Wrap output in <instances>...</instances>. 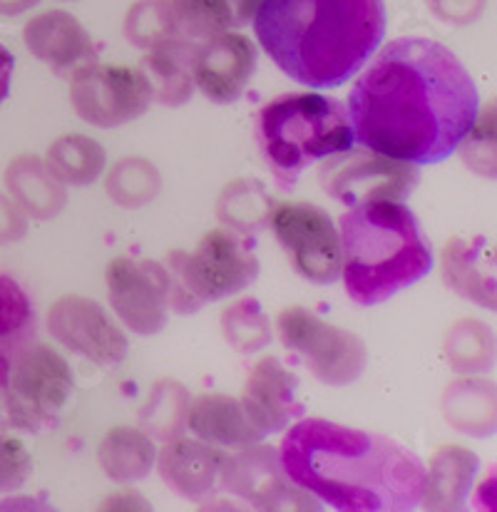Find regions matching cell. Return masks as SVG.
<instances>
[{"label":"cell","instance_id":"74e56055","mask_svg":"<svg viewBox=\"0 0 497 512\" xmlns=\"http://www.w3.org/2000/svg\"><path fill=\"white\" fill-rule=\"evenodd\" d=\"M261 0H227L229 13H232V25L239 28V25L247 23L249 18H254L256 8H259Z\"/></svg>","mask_w":497,"mask_h":512},{"label":"cell","instance_id":"f546056e","mask_svg":"<svg viewBox=\"0 0 497 512\" xmlns=\"http://www.w3.org/2000/svg\"><path fill=\"white\" fill-rule=\"evenodd\" d=\"M189 393L177 381H157L152 388L147 406L140 411V426L157 440L179 438L187 428Z\"/></svg>","mask_w":497,"mask_h":512},{"label":"cell","instance_id":"e0dca14e","mask_svg":"<svg viewBox=\"0 0 497 512\" xmlns=\"http://www.w3.org/2000/svg\"><path fill=\"white\" fill-rule=\"evenodd\" d=\"M23 40L25 48L60 78H73L78 70L97 63V45L68 10H45L30 18L23 28Z\"/></svg>","mask_w":497,"mask_h":512},{"label":"cell","instance_id":"e575fe53","mask_svg":"<svg viewBox=\"0 0 497 512\" xmlns=\"http://www.w3.org/2000/svg\"><path fill=\"white\" fill-rule=\"evenodd\" d=\"M493 115H495V110H493V105H490L488 110L483 112V117H480V120H475L473 130H470L468 135H465V140L458 145V150L463 147V160L468 162V167H473V170L480 174H488V177H495V147H493L495 140L485 145L483 132H485V125H488V120Z\"/></svg>","mask_w":497,"mask_h":512},{"label":"cell","instance_id":"603a6c76","mask_svg":"<svg viewBox=\"0 0 497 512\" xmlns=\"http://www.w3.org/2000/svg\"><path fill=\"white\" fill-rule=\"evenodd\" d=\"M478 455L460 445H443L430 458L425 473L423 503L425 510H463L468 503L470 485L478 473Z\"/></svg>","mask_w":497,"mask_h":512},{"label":"cell","instance_id":"484cf974","mask_svg":"<svg viewBox=\"0 0 497 512\" xmlns=\"http://www.w3.org/2000/svg\"><path fill=\"white\" fill-rule=\"evenodd\" d=\"M197 45H160L147 50L140 70L152 90V100L160 105L179 107L194 95L192 55Z\"/></svg>","mask_w":497,"mask_h":512},{"label":"cell","instance_id":"7c38bea8","mask_svg":"<svg viewBox=\"0 0 497 512\" xmlns=\"http://www.w3.org/2000/svg\"><path fill=\"white\" fill-rule=\"evenodd\" d=\"M75 112L95 127H120L145 115L152 90L142 70L92 63L70 78Z\"/></svg>","mask_w":497,"mask_h":512},{"label":"cell","instance_id":"30bf717a","mask_svg":"<svg viewBox=\"0 0 497 512\" xmlns=\"http://www.w3.org/2000/svg\"><path fill=\"white\" fill-rule=\"evenodd\" d=\"M319 182L329 197L353 207L373 199L403 202L420 182V172L411 162L393 160L366 147H348L326 157Z\"/></svg>","mask_w":497,"mask_h":512},{"label":"cell","instance_id":"8d00e7d4","mask_svg":"<svg viewBox=\"0 0 497 512\" xmlns=\"http://www.w3.org/2000/svg\"><path fill=\"white\" fill-rule=\"evenodd\" d=\"M28 234V219L15 199L0 192V244H13Z\"/></svg>","mask_w":497,"mask_h":512},{"label":"cell","instance_id":"d4e9b609","mask_svg":"<svg viewBox=\"0 0 497 512\" xmlns=\"http://www.w3.org/2000/svg\"><path fill=\"white\" fill-rule=\"evenodd\" d=\"M155 438L142 428H112L97 448V463L112 483H137L155 468Z\"/></svg>","mask_w":497,"mask_h":512},{"label":"cell","instance_id":"44dd1931","mask_svg":"<svg viewBox=\"0 0 497 512\" xmlns=\"http://www.w3.org/2000/svg\"><path fill=\"white\" fill-rule=\"evenodd\" d=\"M443 279L455 294L483 309H495L493 249L483 237L450 239L443 249Z\"/></svg>","mask_w":497,"mask_h":512},{"label":"cell","instance_id":"5b68a950","mask_svg":"<svg viewBox=\"0 0 497 512\" xmlns=\"http://www.w3.org/2000/svg\"><path fill=\"white\" fill-rule=\"evenodd\" d=\"M254 137L276 184L289 192L311 165L353 147L346 107L319 92H289L266 102Z\"/></svg>","mask_w":497,"mask_h":512},{"label":"cell","instance_id":"5bb4252c","mask_svg":"<svg viewBox=\"0 0 497 512\" xmlns=\"http://www.w3.org/2000/svg\"><path fill=\"white\" fill-rule=\"evenodd\" d=\"M219 488L247 500L256 510H319L314 495L294 483L281 465L279 450L271 445H247L242 453L227 455Z\"/></svg>","mask_w":497,"mask_h":512},{"label":"cell","instance_id":"6da1fadb","mask_svg":"<svg viewBox=\"0 0 497 512\" xmlns=\"http://www.w3.org/2000/svg\"><path fill=\"white\" fill-rule=\"evenodd\" d=\"M478 87L445 45L398 38L348 95L353 142L411 165L448 160L478 120Z\"/></svg>","mask_w":497,"mask_h":512},{"label":"cell","instance_id":"8fae6325","mask_svg":"<svg viewBox=\"0 0 497 512\" xmlns=\"http://www.w3.org/2000/svg\"><path fill=\"white\" fill-rule=\"evenodd\" d=\"M269 224L306 281L329 286L341 276V237L326 209L309 202H284L271 209Z\"/></svg>","mask_w":497,"mask_h":512},{"label":"cell","instance_id":"d590c367","mask_svg":"<svg viewBox=\"0 0 497 512\" xmlns=\"http://www.w3.org/2000/svg\"><path fill=\"white\" fill-rule=\"evenodd\" d=\"M428 8L445 23L470 25L483 15L485 0H428Z\"/></svg>","mask_w":497,"mask_h":512},{"label":"cell","instance_id":"8992f818","mask_svg":"<svg viewBox=\"0 0 497 512\" xmlns=\"http://www.w3.org/2000/svg\"><path fill=\"white\" fill-rule=\"evenodd\" d=\"M169 309L194 314L209 301H222L247 289L259 276V259L247 237L232 229L204 234L194 252L167 254Z\"/></svg>","mask_w":497,"mask_h":512},{"label":"cell","instance_id":"9c48e42d","mask_svg":"<svg viewBox=\"0 0 497 512\" xmlns=\"http://www.w3.org/2000/svg\"><path fill=\"white\" fill-rule=\"evenodd\" d=\"M234 28L227 0H137L122 33L142 50L160 45H199Z\"/></svg>","mask_w":497,"mask_h":512},{"label":"cell","instance_id":"ffe728a7","mask_svg":"<svg viewBox=\"0 0 497 512\" xmlns=\"http://www.w3.org/2000/svg\"><path fill=\"white\" fill-rule=\"evenodd\" d=\"M187 428L199 440H207L217 448H247L266 438L249 421L242 401L224 393H204L194 398L187 408Z\"/></svg>","mask_w":497,"mask_h":512},{"label":"cell","instance_id":"cb8c5ba5","mask_svg":"<svg viewBox=\"0 0 497 512\" xmlns=\"http://www.w3.org/2000/svg\"><path fill=\"white\" fill-rule=\"evenodd\" d=\"M38 334L33 296L8 271H0V386L8 381L15 356Z\"/></svg>","mask_w":497,"mask_h":512},{"label":"cell","instance_id":"4dcf8cb0","mask_svg":"<svg viewBox=\"0 0 497 512\" xmlns=\"http://www.w3.org/2000/svg\"><path fill=\"white\" fill-rule=\"evenodd\" d=\"M160 187V172L145 157H125L117 165H112L105 179V189L110 199L125 209H137L150 204L160 194Z\"/></svg>","mask_w":497,"mask_h":512},{"label":"cell","instance_id":"ac0fdd59","mask_svg":"<svg viewBox=\"0 0 497 512\" xmlns=\"http://www.w3.org/2000/svg\"><path fill=\"white\" fill-rule=\"evenodd\" d=\"M299 378L279 358H261L249 371L242 393V406L249 421L264 435L279 433L294 418L304 416V406L296 401Z\"/></svg>","mask_w":497,"mask_h":512},{"label":"cell","instance_id":"3957f363","mask_svg":"<svg viewBox=\"0 0 497 512\" xmlns=\"http://www.w3.org/2000/svg\"><path fill=\"white\" fill-rule=\"evenodd\" d=\"M254 33L281 73L299 85L341 87L386 35L383 0H261Z\"/></svg>","mask_w":497,"mask_h":512},{"label":"cell","instance_id":"1f68e13d","mask_svg":"<svg viewBox=\"0 0 497 512\" xmlns=\"http://www.w3.org/2000/svg\"><path fill=\"white\" fill-rule=\"evenodd\" d=\"M445 353L455 371L478 373L488 371L495 361V336L483 321H460L445 339Z\"/></svg>","mask_w":497,"mask_h":512},{"label":"cell","instance_id":"ab89813d","mask_svg":"<svg viewBox=\"0 0 497 512\" xmlns=\"http://www.w3.org/2000/svg\"><path fill=\"white\" fill-rule=\"evenodd\" d=\"M40 0H0V15H8V18H13V15H20L25 13V10H30L33 5H38Z\"/></svg>","mask_w":497,"mask_h":512},{"label":"cell","instance_id":"83f0119b","mask_svg":"<svg viewBox=\"0 0 497 512\" xmlns=\"http://www.w3.org/2000/svg\"><path fill=\"white\" fill-rule=\"evenodd\" d=\"M271 209H274V204H271L269 192L254 177L234 179L217 199L219 222L247 239L259 234L269 224Z\"/></svg>","mask_w":497,"mask_h":512},{"label":"cell","instance_id":"2e32d148","mask_svg":"<svg viewBox=\"0 0 497 512\" xmlns=\"http://www.w3.org/2000/svg\"><path fill=\"white\" fill-rule=\"evenodd\" d=\"M256 63L259 53L249 38L222 30L194 48V87H199L202 95L217 105H232L247 92L256 73Z\"/></svg>","mask_w":497,"mask_h":512},{"label":"cell","instance_id":"52a82bcc","mask_svg":"<svg viewBox=\"0 0 497 512\" xmlns=\"http://www.w3.org/2000/svg\"><path fill=\"white\" fill-rule=\"evenodd\" d=\"M73 391L68 361L45 343H28L15 356L8 381L0 386V430L43 433L58 428Z\"/></svg>","mask_w":497,"mask_h":512},{"label":"cell","instance_id":"ba28073f","mask_svg":"<svg viewBox=\"0 0 497 512\" xmlns=\"http://www.w3.org/2000/svg\"><path fill=\"white\" fill-rule=\"evenodd\" d=\"M279 339L304 358L306 368L326 386H348L361 378L368 353L353 331L326 324L304 306H289L276 319Z\"/></svg>","mask_w":497,"mask_h":512},{"label":"cell","instance_id":"f1b7e54d","mask_svg":"<svg viewBox=\"0 0 497 512\" xmlns=\"http://www.w3.org/2000/svg\"><path fill=\"white\" fill-rule=\"evenodd\" d=\"M50 170L70 187H87L105 170V150L100 142L85 135H63L50 145L48 160Z\"/></svg>","mask_w":497,"mask_h":512},{"label":"cell","instance_id":"277c9868","mask_svg":"<svg viewBox=\"0 0 497 512\" xmlns=\"http://www.w3.org/2000/svg\"><path fill=\"white\" fill-rule=\"evenodd\" d=\"M341 274L358 306H376L430 274L433 252L415 214L393 199L353 204L338 222Z\"/></svg>","mask_w":497,"mask_h":512},{"label":"cell","instance_id":"f35d334b","mask_svg":"<svg viewBox=\"0 0 497 512\" xmlns=\"http://www.w3.org/2000/svg\"><path fill=\"white\" fill-rule=\"evenodd\" d=\"M13 68H15V58L5 45H0V102L8 97L10 92V80H13Z\"/></svg>","mask_w":497,"mask_h":512},{"label":"cell","instance_id":"836d02e7","mask_svg":"<svg viewBox=\"0 0 497 512\" xmlns=\"http://www.w3.org/2000/svg\"><path fill=\"white\" fill-rule=\"evenodd\" d=\"M30 470H33V460L25 445L0 430V493H13L23 488L25 480L30 478Z\"/></svg>","mask_w":497,"mask_h":512},{"label":"cell","instance_id":"7a4b0ae2","mask_svg":"<svg viewBox=\"0 0 497 512\" xmlns=\"http://www.w3.org/2000/svg\"><path fill=\"white\" fill-rule=\"evenodd\" d=\"M279 458L299 488L343 512H406L423 498V460L386 435L304 418Z\"/></svg>","mask_w":497,"mask_h":512},{"label":"cell","instance_id":"d6a6232c","mask_svg":"<svg viewBox=\"0 0 497 512\" xmlns=\"http://www.w3.org/2000/svg\"><path fill=\"white\" fill-rule=\"evenodd\" d=\"M222 331L239 353L261 351L271 341V326L256 299H242L222 311Z\"/></svg>","mask_w":497,"mask_h":512},{"label":"cell","instance_id":"d6986e66","mask_svg":"<svg viewBox=\"0 0 497 512\" xmlns=\"http://www.w3.org/2000/svg\"><path fill=\"white\" fill-rule=\"evenodd\" d=\"M224 460H227V453H222L217 445L179 435V438L167 440L165 448L160 450L157 470L174 493L194 503H204L219 490Z\"/></svg>","mask_w":497,"mask_h":512},{"label":"cell","instance_id":"4fadbf2b","mask_svg":"<svg viewBox=\"0 0 497 512\" xmlns=\"http://www.w3.org/2000/svg\"><path fill=\"white\" fill-rule=\"evenodd\" d=\"M107 299L122 324L140 336L165 329L169 311L167 266L152 259L117 256L107 264Z\"/></svg>","mask_w":497,"mask_h":512},{"label":"cell","instance_id":"7402d4cb","mask_svg":"<svg viewBox=\"0 0 497 512\" xmlns=\"http://www.w3.org/2000/svg\"><path fill=\"white\" fill-rule=\"evenodd\" d=\"M5 187L25 214L33 219H53L68 202L65 184L38 155H20L5 170Z\"/></svg>","mask_w":497,"mask_h":512},{"label":"cell","instance_id":"9a60e30c","mask_svg":"<svg viewBox=\"0 0 497 512\" xmlns=\"http://www.w3.org/2000/svg\"><path fill=\"white\" fill-rule=\"evenodd\" d=\"M48 331L68 351L100 368H117L130 351L125 331L110 319V314L97 301L78 294L63 296L50 306Z\"/></svg>","mask_w":497,"mask_h":512},{"label":"cell","instance_id":"4316f807","mask_svg":"<svg viewBox=\"0 0 497 512\" xmlns=\"http://www.w3.org/2000/svg\"><path fill=\"white\" fill-rule=\"evenodd\" d=\"M443 416L453 428L468 435H490L495 430V388L488 381L463 378L445 388Z\"/></svg>","mask_w":497,"mask_h":512}]
</instances>
